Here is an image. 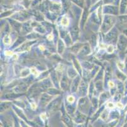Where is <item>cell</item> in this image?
I'll return each instance as SVG.
<instances>
[{
  "label": "cell",
  "instance_id": "cell-1",
  "mask_svg": "<svg viewBox=\"0 0 127 127\" xmlns=\"http://www.w3.org/2000/svg\"><path fill=\"white\" fill-rule=\"evenodd\" d=\"M120 43H119V48H120V49H123L127 44V40L126 39V38L123 37V38L120 41Z\"/></svg>",
  "mask_w": 127,
  "mask_h": 127
},
{
  "label": "cell",
  "instance_id": "cell-2",
  "mask_svg": "<svg viewBox=\"0 0 127 127\" xmlns=\"http://www.w3.org/2000/svg\"><path fill=\"white\" fill-rule=\"evenodd\" d=\"M61 24L64 26H66L69 24V20L66 17H63L61 20Z\"/></svg>",
  "mask_w": 127,
  "mask_h": 127
},
{
  "label": "cell",
  "instance_id": "cell-3",
  "mask_svg": "<svg viewBox=\"0 0 127 127\" xmlns=\"http://www.w3.org/2000/svg\"><path fill=\"white\" fill-rule=\"evenodd\" d=\"M3 42L6 45H10V43H11V39H10V36H8V35L5 36L4 39H3Z\"/></svg>",
  "mask_w": 127,
  "mask_h": 127
},
{
  "label": "cell",
  "instance_id": "cell-4",
  "mask_svg": "<svg viewBox=\"0 0 127 127\" xmlns=\"http://www.w3.org/2000/svg\"><path fill=\"white\" fill-rule=\"evenodd\" d=\"M127 5V0H123L122 1V3H121V10H124L125 8H126V6Z\"/></svg>",
  "mask_w": 127,
  "mask_h": 127
},
{
  "label": "cell",
  "instance_id": "cell-5",
  "mask_svg": "<svg viewBox=\"0 0 127 127\" xmlns=\"http://www.w3.org/2000/svg\"><path fill=\"white\" fill-rule=\"evenodd\" d=\"M117 66H118V68L120 69H123V68H124V64L121 61L118 62Z\"/></svg>",
  "mask_w": 127,
  "mask_h": 127
},
{
  "label": "cell",
  "instance_id": "cell-6",
  "mask_svg": "<svg viewBox=\"0 0 127 127\" xmlns=\"http://www.w3.org/2000/svg\"><path fill=\"white\" fill-rule=\"evenodd\" d=\"M30 72H31L32 74H33L35 76L39 75V73H38L37 71L35 68H31V69H30Z\"/></svg>",
  "mask_w": 127,
  "mask_h": 127
},
{
  "label": "cell",
  "instance_id": "cell-7",
  "mask_svg": "<svg viewBox=\"0 0 127 127\" xmlns=\"http://www.w3.org/2000/svg\"><path fill=\"white\" fill-rule=\"evenodd\" d=\"M107 52H109V53H112L113 51V46L112 45H109V46H108V48H107Z\"/></svg>",
  "mask_w": 127,
  "mask_h": 127
},
{
  "label": "cell",
  "instance_id": "cell-8",
  "mask_svg": "<svg viewBox=\"0 0 127 127\" xmlns=\"http://www.w3.org/2000/svg\"><path fill=\"white\" fill-rule=\"evenodd\" d=\"M68 100L70 102H73L74 101V97H72V96H69L68 97Z\"/></svg>",
  "mask_w": 127,
  "mask_h": 127
},
{
  "label": "cell",
  "instance_id": "cell-9",
  "mask_svg": "<svg viewBox=\"0 0 127 127\" xmlns=\"http://www.w3.org/2000/svg\"><path fill=\"white\" fill-rule=\"evenodd\" d=\"M5 54L8 56L12 55H13V52H11V51H6V52H5Z\"/></svg>",
  "mask_w": 127,
  "mask_h": 127
},
{
  "label": "cell",
  "instance_id": "cell-10",
  "mask_svg": "<svg viewBox=\"0 0 127 127\" xmlns=\"http://www.w3.org/2000/svg\"><path fill=\"white\" fill-rule=\"evenodd\" d=\"M107 107H109V108H113L114 107L113 104L111 103V102H109V103L107 104Z\"/></svg>",
  "mask_w": 127,
  "mask_h": 127
},
{
  "label": "cell",
  "instance_id": "cell-11",
  "mask_svg": "<svg viewBox=\"0 0 127 127\" xmlns=\"http://www.w3.org/2000/svg\"><path fill=\"white\" fill-rule=\"evenodd\" d=\"M117 106L118 107H119V108H122V107H123V104L120 103V102H118V103H117Z\"/></svg>",
  "mask_w": 127,
  "mask_h": 127
},
{
  "label": "cell",
  "instance_id": "cell-12",
  "mask_svg": "<svg viewBox=\"0 0 127 127\" xmlns=\"http://www.w3.org/2000/svg\"><path fill=\"white\" fill-rule=\"evenodd\" d=\"M31 107H32L33 109H35L36 108V105L35 104H32V105H31Z\"/></svg>",
  "mask_w": 127,
  "mask_h": 127
},
{
  "label": "cell",
  "instance_id": "cell-13",
  "mask_svg": "<svg viewBox=\"0 0 127 127\" xmlns=\"http://www.w3.org/2000/svg\"><path fill=\"white\" fill-rule=\"evenodd\" d=\"M109 85L111 86V87H112V86H113L114 85H113V83L112 82H109Z\"/></svg>",
  "mask_w": 127,
  "mask_h": 127
},
{
  "label": "cell",
  "instance_id": "cell-14",
  "mask_svg": "<svg viewBox=\"0 0 127 127\" xmlns=\"http://www.w3.org/2000/svg\"><path fill=\"white\" fill-rule=\"evenodd\" d=\"M39 48H40V49H41V50H44V46H40Z\"/></svg>",
  "mask_w": 127,
  "mask_h": 127
},
{
  "label": "cell",
  "instance_id": "cell-15",
  "mask_svg": "<svg viewBox=\"0 0 127 127\" xmlns=\"http://www.w3.org/2000/svg\"><path fill=\"white\" fill-rule=\"evenodd\" d=\"M52 38H53L52 35H49V36H48V39H49V40H51Z\"/></svg>",
  "mask_w": 127,
  "mask_h": 127
},
{
  "label": "cell",
  "instance_id": "cell-16",
  "mask_svg": "<svg viewBox=\"0 0 127 127\" xmlns=\"http://www.w3.org/2000/svg\"><path fill=\"white\" fill-rule=\"evenodd\" d=\"M42 117L43 118V119H45V118H46V116L44 115V114H42V115H41V118Z\"/></svg>",
  "mask_w": 127,
  "mask_h": 127
}]
</instances>
